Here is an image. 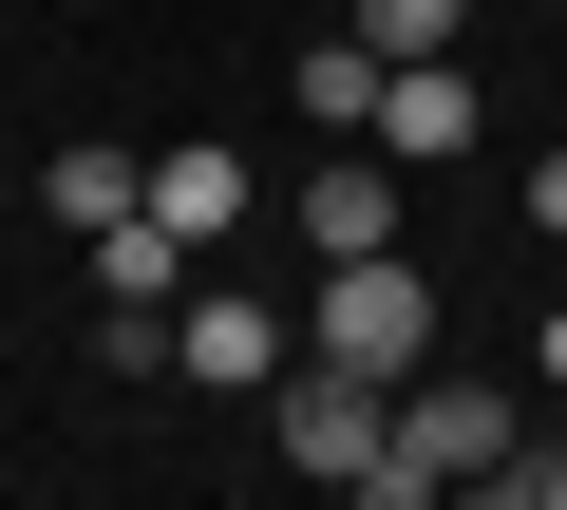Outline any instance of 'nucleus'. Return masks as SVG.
Wrapping results in <instances>:
<instances>
[{"mask_svg":"<svg viewBox=\"0 0 567 510\" xmlns=\"http://www.w3.org/2000/svg\"><path fill=\"white\" fill-rule=\"evenodd\" d=\"M492 454H511V397L416 360V378H398V435H379V472H360V491H379V510H416V491H492Z\"/></svg>","mask_w":567,"mask_h":510,"instance_id":"f257e3e1","label":"nucleus"},{"mask_svg":"<svg viewBox=\"0 0 567 510\" xmlns=\"http://www.w3.org/2000/svg\"><path fill=\"white\" fill-rule=\"evenodd\" d=\"M379 435H398V378H360V360H322V341L265 378V454H284V472L360 491V472H379Z\"/></svg>","mask_w":567,"mask_h":510,"instance_id":"f03ea898","label":"nucleus"},{"mask_svg":"<svg viewBox=\"0 0 567 510\" xmlns=\"http://www.w3.org/2000/svg\"><path fill=\"white\" fill-rule=\"evenodd\" d=\"M303 341H322V360H360V378H416V360H435V284L398 266V246H360V266H322Z\"/></svg>","mask_w":567,"mask_h":510,"instance_id":"7ed1b4c3","label":"nucleus"},{"mask_svg":"<svg viewBox=\"0 0 567 510\" xmlns=\"http://www.w3.org/2000/svg\"><path fill=\"white\" fill-rule=\"evenodd\" d=\"M284 360H303V341H284V303H171V378H208V397H265Z\"/></svg>","mask_w":567,"mask_h":510,"instance_id":"20e7f679","label":"nucleus"},{"mask_svg":"<svg viewBox=\"0 0 567 510\" xmlns=\"http://www.w3.org/2000/svg\"><path fill=\"white\" fill-rule=\"evenodd\" d=\"M360 133H379V152H398V170H435V152H473V133H492V114H473V58H398V76H379V114H360Z\"/></svg>","mask_w":567,"mask_h":510,"instance_id":"39448f33","label":"nucleus"},{"mask_svg":"<svg viewBox=\"0 0 567 510\" xmlns=\"http://www.w3.org/2000/svg\"><path fill=\"white\" fill-rule=\"evenodd\" d=\"M303 246H322V266H360V246H398V152H379V133L303 170Z\"/></svg>","mask_w":567,"mask_h":510,"instance_id":"423d86ee","label":"nucleus"},{"mask_svg":"<svg viewBox=\"0 0 567 510\" xmlns=\"http://www.w3.org/2000/svg\"><path fill=\"white\" fill-rule=\"evenodd\" d=\"M246 189H265V170H246V152H208V133H189V152H152V189H133V208H171V227H189V246H227V227H246Z\"/></svg>","mask_w":567,"mask_h":510,"instance_id":"0eeeda50","label":"nucleus"},{"mask_svg":"<svg viewBox=\"0 0 567 510\" xmlns=\"http://www.w3.org/2000/svg\"><path fill=\"white\" fill-rule=\"evenodd\" d=\"M95 303H189V227L171 208H114L95 227Z\"/></svg>","mask_w":567,"mask_h":510,"instance_id":"6e6552de","label":"nucleus"},{"mask_svg":"<svg viewBox=\"0 0 567 510\" xmlns=\"http://www.w3.org/2000/svg\"><path fill=\"white\" fill-rule=\"evenodd\" d=\"M133 189H152V152H39V208H58L76 246H95V227H114Z\"/></svg>","mask_w":567,"mask_h":510,"instance_id":"1a4fd4ad","label":"nucleus"},{"mask_svg":"<svg viewBox=\"0 0 567 510\" xmlns=\"http://www.w3.org/2000/svg\"><path fill=\"white\" fill-rule=\"evenodd\" d=\"M379 76H398V58H379L360 20H341V39H303V114H322V133H360V114H379Z\"/></svg>","mask_w":567,"mask_h":510,"instance_id":"9d476101","label":"nucleus"},{"mask_svg":"<svg viewBox=\"0 0 567 510\" xmlns=\"http://www.w3.org/2000/svg\"><path fill=\"white\" fill-rule=\"evenodd\" d=\"M360 39H379V58H454V39H473V0H360Z\"/></svg>","mask_w":567,"mask_h":510,"instance_id":"9b49d317","label":"nucleus"},{"mask_svg":"<svg viewBox=\"0 0 567 510\" xmlns=\"http://www.w3.org/2000/svg\"><path fill=\"white\" fill-rule=\"evenodd\" d=\"M95 378H171V303H95Z\"/></svg>","mask_w":567,"mask_h":510,"instance_id":"f8f14e48","label":"nucleus"},{"mask_svg":"<svg viewBox=\"0 0 567 510\" xmlns=\"http://www.w3.org/2000/svg\"><path fill=\"white\" fill-rule=\"evenodd\" d=\"M492 491H511V510H567V435H548V454L511 435V454H492Z\"/></svg>","mask_w":567,"mask_h":510,"instance_id":"ddd939ff","label":"nucleus"},{"mask_svg":"<svg viewBox=\"0 0 567 510\" xmlns=\"http://www.w3.org/2000/svg\"><path fill=\"white\" fill-rule=\"evenodd\" d=\"M529 227H548V246H567V152H529Z\"/></svg>","mask_w":567,"mask_h":510,"instance_id":"4468645a","label":"nucleus"},{"mask_svg":"<svg viewBox=\"0 0 567 510\" xmlns=\"http://www.w3.org/2000/svg\"><path fill=\"white\" fill-rule=\"evenodd\" d=\"M548 378H567V303H548Z\"/></svg>","mask_w":567,"mask_h":510,"instance_id":"2eb2a0df","label":"nucleus"}]
</instances>
